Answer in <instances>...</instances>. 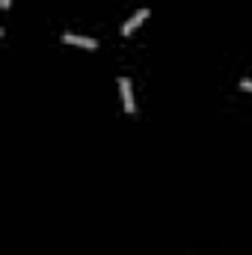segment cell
Returning a JSON list of instances; mask_svg holds the SVG:
<instances>
[{
    "label": "cell",
    "instance_id": "2",
    "mask_svg": "<svg viewBox=\"0 0 252 255\" xmlns=\"http://www.w3.org/2000/svg\"><path fill=\"white\" fill-rule=\"evenodd\" d=\"M145 18H148V9H139V12H136L133 18H127L125 27H122V36H130V33H133V30H136V27H139V24H142Z\"/></svg>",
    "mask_w": 252,
    "mask_h": 255
},
{
    "label": "cell",
    "instance_id": "5",
    "mask_svg": "<svg viewBox=\"0 0 252 255\" xmlns=\"http://www.w3.org/2000/svg\"><path fill=\"white\" fill-rule=\"evenodd\" d=\"M0 6H3V9H9V0H0Z\"/></svg>",
    "mask_w": 252,
    "mask_h": 255
},
{
    "label": "cell",
    "instance_id": "1",
    "mask_svg": "<svg viewBox=\"0 0 252 255\" xmlns=\"http://www.w3.org/2000/svg\"><path fill=\"white\" fill-rule=\"evenodd\" d=\"M119 89H122V104H125V110L133 113L136 104H133V92H130V80H127V77H119Z\"/></svg>",
    "mask_w": 252,
    "mask_h": 255
},
{
    "label": "cell",
    "instance_id": "3",
    "mask_svg": "<svg viewBox=\"0 0 252 255\" xmlns=\"http://www.w3.org/2000/svg\"><path fill=\"white\" fill-rule=\"evenodd\" d=\"M63 42H68V45H80V48H98L95 39H86V36H77V33H63Z\"/></svg>",
    "mask_w": 252,
    "mask_h": 255
},
{
    "label": "cell",
    "instance_id": "4",
    "mask_svg": "<svg viewBox=\"0 0 252 255\" xmlns=\"http://www.w3.org/2000/svg\"><path fill=\"white\" fill-rule=\"evenodd\" d=\"M241 86H244V89H250V92H252V80H250V77H247V80H241Z\"/></svg>",
    "mask_w": 252,
    "mask_h": 255
}]
</instances>
